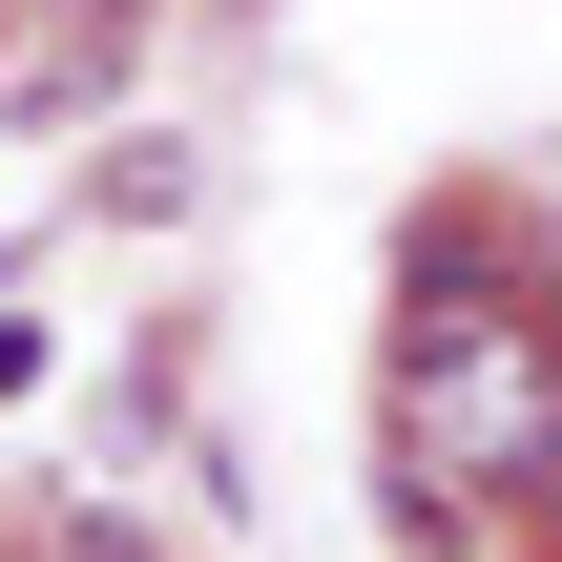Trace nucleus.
I'll list each match as a JSON object with an SVG mask.
<instances>
[{"label":"nucleus","instance_id":"f257e3e1","mask_svg":"<svg viewBox=\"0 0 562 562\" xmlns=\"http://www.w3.org/2000/svg\"><path fill=\"white\" fill-rule=\"evenodd\" d=\"M83 209H104V229H167V209H188V146H167V125H125V146L83 167Z\"/></svg>","mask_w":562,"mask_h":562}]
</instances>
